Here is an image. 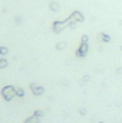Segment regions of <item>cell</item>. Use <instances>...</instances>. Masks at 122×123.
<instances>
[{
	"instance_id": "cell-12",
	"label": "cell",
	"mask_w": 122,
	"mask_h": 123,
	"mask_svg": "<svg viewBox=\"0 0 122 123\" xmlns=\"http://www.w3.org/2000/svg\"><path fill=\"white\" fill-rule=\"evenodd\" d=\"M7 64H9V62L6 60L4 57H1V59H0V69H4V67H7Z\"/></svg>"
},
{
	"instance_id": "cell-4",
	"label": "cell",
	"mask_w": 122,
	"mask_h": 123,
	"mask_svg": "<svg viewBox=\"0 0 122 123\" xmlns=\"http://www.w3.org/2000/svg\"><path fill=\"white\" fill-rule=\"evenodd\" d=\"M69 19H70V20H73V22H76V23H82V22H85V16H83L79 10L72 12V14L69 16Z\"/></svg>"
},
{
	"instance_id": "cell-7",
	"label": "cell",
	"mask_w": 122,
	"mask_h": 123,
	"mask_svg": "<svg viewBox=\"0 0 122 123\" xmlns=\"http://www.w3.org/2000/svg\"><path fill=\"white\" fill-rule=\"evenodd\" d=\"M99 39H101L102 42H105V43H109V42H111V36L106 34V33H99Z\"/></svg>"
},
{
	"instance_id": "cell-17",
	"label": "cell",
	"mask_w": 122,
	"mask_h": 123,
	"mask_svg": "<svg viewBox=\"0 0 122 123\" xmlns=\"http://www.w3.org/2000/svg\"><path fill=\"white\" fill-rule=\"evenodd\" d=\"M99 123H103V122H99Z\"/></svg>"
},
{
	"instance_id": "cell-9",
	"label": "cell",
	"mask_w": 122,
	"mask_h": 123,
	"mask_svg": "<svg viewBox=\"0 0 122 123\" xmlns=\"http://www.w3.org/2000/svg\"><path fill=\"white\" fill-rule=\"evenodd\" d=\"M66 42H58L56 43V50H63V49H66Z\"/></svg>"
},
{
	"instance_id": "cell-8",
	"label": "cell",
	"mask_w": 122,
	"mask_h": 123,
	"mask_svg": "<svg viewBox=\"0 0 122 123\" xmlns=\"http://www.w3.org/2000/svg\"><path fill=\"white\" fill-rule=\"evenodd\" d=\"M25 123H40V119L37 117V116H30V117H27L26 120H25Z\"/></svg>"
},
{
	"instance_id": "cell-13",
	"label": "cell",
	"mask_w": 122,
	"mask_h": 123,
	"mask_svg": "<svg viewBox=\"0 0 122 123\" xmlns=\"http://www.w3.org/2000/svg\"><path fill=\"white\" fill-rule=\"evenodd\" d=\"M81 43H89V36L88 34H83L82 39H81Z\"/></svg>"
},
{
	"instance_id": "cell-10",
	"label": "cell",
	"mask_w": 122,
	"mask_h": 123,
	"mask_svg": "<svg viewBox=\"0 0 122 123\" xmlns=\"http://www.w3.org/2000/svg\"><path fill=\"white\" fill-rule=\"evenodd\" d=\"M16 96L17 97H25V90L22 87H16Z\"/></svg>"
},
{
	"instance_id": "cell-1",
	"label": "cell",
	"mask_w": 122,
	"mask_h": 123,
	"mask_svg": "<svg viewBox=\"0 0 122 123\" xmlns=\"http://www.w3.org/2000/svg\"><path fill=\"white\" fill-rule=\"evenodd\" d=\"M1 96H3V99H4L6 102L13 100V97L16 96V87H14V86H10V85L4 86V87L1 89Z\"/></svg>"
},
{
	"instance_id": "cell-16",
	"label": "cell",
	"mask_w": 122,
	"mask_h": 123,
	"mask_svg": "<svg viewBox=\"0 0 122 123\" xmlns=\"http://www.w3.org/2000/svg\"><path fill=\"white\" fill-rule=\"evenodd\" d=\"M121 50H122V46H121Z\"/></svg>"
},
{
	"instance_id": "cell-3",
	"label": "cell",
	"mask_w": 122,
	"mask_h": 123,
	"mask_svg": "<svg viewBox=\"0 0 122 123\" xmlns=\"http://www.w3.org/2000/svg\"><path fill=\"white\" fill-rule=\"evenodd\" d=\"M88 50H89V43H81V46H79V49L76 50L75 55L78 57H85L88 55Z\"/></svg>"
},
{
	"instance_id": "cell-14",
	"label": "cell",
	"mask_w": 122,
	"mask_h": 123,
	"mask_svg": "<svg viewBox=\"0 0 122 123\" xmlns=\"http://www.w3.org/2000/svg\"><path fill=\"white\" fill-rule=\"evenodd\" d=\"M34 116L40 117V116H43V112H42V110H34Z\"/></svg>"
},
{
	"instance_id": "cell-2",
	"label": "cell",
	"mask_w": 122,
	"mask_h": 123,
	"mask_svg": "<svg viewBox=\"0 0 122 123\" xmlns=\"http://www.w3.org/2000/svg\"><path fill=\"white\" fill-rule=\"evenodd\" d=\"M66 27H69V20H55L52 23V30L55 33H61L62 30H65Z\"/></svg>"
},
{
	"instance_id": "cell-15",
	"label": "cell",
	"mask_w": 122,
	"mask_h": 123,
	"mask_svg": "<svg viewBox=\"0 0 122 123\" xmlns=\"http://www.w3.org/2000/svg\"><path fill=\"white\" fill-rule=\"evenodd\" d=\"M79 113H81L82 116H85V115H86V109H83V107H82V109L79 110Z\"/></svg>"
},
{
	"instance_id": "cell-5",
	"label": "cell",
	"mask_w": 122,
	"mask_h": 123,
	"mask_svg": "<svg viewBox=\"0 0 122 123\" xmlns=\"http://www.w3.org/2000/svg\"><path fill=\"white\" fill-rule=\"evenodd\" d=\"M30 90L34 96H40V94H43V92H45V89L40 85H37V83H30Z\"/></svg>"
},
{
	"instance_id": "cell-11",
	"label": "cell",
	"mask_w": 122,
	"mask_h": 123,
	"mask_svg": "<svg viewBox=\"0 0 122 123\" xmlns=\"http://www.w3.org/2000/svg\"><path fill=\"white\" fill-rule=\"evenodd\" d=\"M0 55H1V56L9 55V49H7L6 46H0Z\"/></svg>"
},
{
	"instance_id": "cell-6",
	"label": "cell",
	"mask_w": 122,
	"mask_h": 123,
	"mask_svg": "<svg viewBox=\"0 0 122 123\" xmlns=\"http://www.w3.org/2000/svg\"><path fill=\"white\" fill-rule=\"evenodd\" d=\"M49 9H50L52 12H59L61 6H59V3H58V1H50V3H49Z\"/></svg>"
}]
</instances>
